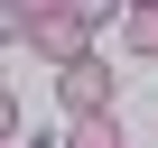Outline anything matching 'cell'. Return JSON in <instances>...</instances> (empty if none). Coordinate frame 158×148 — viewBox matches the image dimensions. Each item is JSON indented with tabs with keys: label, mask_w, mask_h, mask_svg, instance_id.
<instances>
[{
	"label": "cell",
	"mask_w": 158,
	"mask_h": 148,
	"mask_svg": "<svg viewBox=\"0 0 158 148\" xmlns=\"http://www.w3.org/2000/svg\"><path fill=\"white\" fill-rule=\"evenodd\" d=\"M37 19H47L37 0H0V37H10V46H28V37H37Z\"/></svg>",
	"instance_id": "obj_5"
},
{
	"label": "cell",
	"mask_w": 158,
	"mask_h": 148,
	"mask_svg": "<svg viewBox=\"0 0 158 148\" xmlns=\"http://www.w3.org/2000/svg\"><path fill=\"white\" fill-rule=\"evenodd\" d=\"M112 93H121V84H112L102 46H93L84 65H56V102H65V120H74V111H112Z\"/></svg>",
	"instance_id": "obj_1"
},
{
	"label": "cell",
	"mask_w": 158,
	"mask_h": 148,
	"mask_svg": "<svg viewBox=\"0 0 158 148\" xmlns=\"http://www.w3.org/2000/svg\"><path fill=\"white\" fill-rule=\"evenodd\" d=\"M65 148H130L121 139V111H74L65 120Z\"/></svg>",
	"instance_id": "obj_3"
},
{
	"label": "cell",
	"mask_w": 158,
	"mask_h": 148,
	"mask_svg": "<svg viewBox=\"0 0 158 148\" xmlns=\"http://www.w3.org/2000/svg\"><path fill=\"white\" fill-rule=\"evenodd\" d=\"M121 46H130V56H158V0L121 10Z\"/></svg>",
	"instance_id": "obj_4"
},
{
	"label": "cell",
	"mask_w": 158,
	"mask_h": 148,
	"mask_svg": "<svg viewBox=\"0 0 158 148\" xmlns=\"http://www.w3.org/2000/svg\"><path fill=\"white\" fill-rule=\"evenodd\" d=\"M37 10H65V0H37Z\"/></svg>",
	"instance_id": "obj_7"
},
{
	"label": "cell",
	"mask_w": 158,
	"mask_h": 148,
	"mask_svg": "<svg viewBox=\"0 0 158 148\" xmlns=\"http://www.w3.org/2000/svg\"><path fill=\"white\" fill-rule=\"evenodd\" d=\"M93 28H102V19H84V10H47L28 46H37L47 65H84V56H93Z\"/></svg>",
	"instance_id": "obj_2"
},
{
	"label": "cell",
	"mask_w": 158,
	"mask_h": 148,
	"mask_svg": "<svg viewBox=\"0 0 158 148\" xmlns=\"http://www.w3.org/2000/svg\"><path fill=\"white\" fill-rule=\"evenodd\" d=\"M130 10H139V0H130Z\"/></svg>",
	"instance_id": "obj_9"
},
{
	"label": "cell",
	"mask_w": 158,
	"mask_h": 148,
	"mask_svg": "<svg viewBox=\"0 0 158 148\" xmlns=\"http://www.w3.org/2000/svg\"><path fill=\"white\" fill-rule=\"evenodd\" d=\"M37 148H65V139H37Z\"/></svg>",
	"instance_id": "obj_8"
},
{
	"label": "cell",
	"mask_w": 158,
	"mask_h": 148,
	"mask_svg": "<svg viewBox=\"0 0 158 148\" xmlns=\"http://www.w3.org/2000/svg\"><path fill=\"white\" fill-rule=\"evenodd\" d=\"M65 10H84V19H112V10H130V0H65Z\"/></svg>",
	"instance_id": "obj_6"
}]
</instances>
